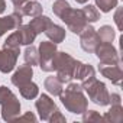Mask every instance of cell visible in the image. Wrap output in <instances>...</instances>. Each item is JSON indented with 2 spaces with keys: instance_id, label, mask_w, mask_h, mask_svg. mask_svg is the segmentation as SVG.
<instances>
[{
  "instance_id": "obj_20",
  "label": "cell",
  "mask_w": 123,
  "mask_h": 123,
  "mask_svg": "<svg viewBox=\"0 0 123 123\" xmlns=\"http://www.w3.org/2000/svg\"><path fill=\"white\" fill-rule=\"evenodd\" d=\"M52 20L48 18V16H42V15H39V16H36V18H33L32 20H31V23H29V26L35 31V33L38 35V33H42V32H45V29L48 28V25L51 23Z\"/></svg>"
},
{
  "instance_id": "obj_27",
  "label": "cell",
  "mask_w": 123,
  "mask_h": 123,
  "mask_svg": "<svg viewBox=\"0 0 123 123\" xmlns=\"http://www.w3.org/2000/svg\"><path fill=\"white\" fill-rule=\"evenodd\" d=\"M22 43H20V36H19V33L15 31L13 33H10L9 36H7V39L5 41V43H3V48H19Z\"/></svg>"
},
{
  "instance_id": "obj_9",
  "label": "cell",
  "mask_w": 123,
  "mask_h": 123,
  "mask_svg": "<svg viewBox=\"0 0 123 123\" xmlns=\"http://www.w3.org/2000/svg\"><path fill=\"white\" fill-rule=\"evenodd\" d=\"M19 56V48H3L0 49V71L3 74L10 73L16 67Z\"/></svg>"
},
{
  "instance_id": "obj_30",
  "label": "cell",
  "mask_w": 123,
  "mask_h": 123,
  "mask_svg": "<svg viewBox=\"0 0 123 123\" xmlns=\"http://www.w3.org/2000/svg\"><path fill=\"white\" fill-rule=\"evenodd\" d=\"M122 12H123L122 7H117V10H116V13H114V22H116L119 31L123 29V23H122Z\"/></svg>"
},
{
  "instance_id": "obj_28",
  "label": "cell",
  "mask_w": 123,
  "mask_h": 123,
  "mask_svg": "<svg viewBox=\"0 0 123 123\" xmlns=\"http://www.w3.org/2000/svg\"><path fill=\"white\" fill-rule=\"evenodd\" d=\"M81 114H83V122H100V120H103V116L100 113H97L96 110H86Z\"/></svg>"
},
{
  "instance_id": "obj_6",
  "label": "cell",
  "mask_w": 123,
  "mask_h": 123,
  "mask_svg": "<svg viewBox=\"0 0 123 123\" xmlns=\"http://www.w3.org/2000/svg\"><path fill=\"white\" fill-rule=\"evenodd\" d=\"M38 52H39V64L38 65L41 67V70L45 71V73L54 71L52 70V59H54L55 54L58 52L56 43H54L51 41L49 42L48 41H43V42H41Z\"/></svg>"
},
{
  "instance_id": "obj_32",
  "label": "cell",
  "mask_w": 123,
  "mask_h": 123,
  "mask_svg": "<svg viewBox=\"0 0 123 123\" xmlns=\"http://www.w3.org/2000/svg\"><path fill=\"white\" fill-rule=\"evenodd\" d=\"M15 120H32V122H35V120H36V117H35V114H33V113L28 111V113H25L23 116H18Z\"/></svg>"
},
{
  "instance_id": "obj_3",
  "label": "cell",
  "mask_w": 123,
  "mask_h": 123,
  "mask_svg": "<svg viewBox=\"0 0 123 123\" xmlns=\"http://www.w3.org/2000/svg\"><path fill=\"white\" fill-rule=\"evenodd\" d=\"M0 106H2V117L6 122H13L20 114V103L13 91L5 86L0 87Z\"/></svg>"
},
{
  "instance_id": "obj_34",
  "label": "cell",
  "mask_w": 123,
  "mask_h": 123,
  "mask_svg": "<svg viewBox=\"0 0 123 123\" xmlns=\"http://www.w3.org/2000/svg\"><path fill=\"white\" fill-rule=\"evenodd\" d=\"M75 2H77V3H80V5H84V3H87V2H88V0H75Z\"/></svg>"
},
{
  "instance_id": "obj_15",
  "label": "cell",
  "mask_w": 123,
  "mask_h": 123,
  "mask_svg": "<svg viewBox=\"0 0 123 123\" xmlns=\"http://www.w3.org/2000/svg\"><path fill=\"white\" fill-rule=\"evenodd\" d=\"M43 33H45V35L48 36V39H49L51 42H54V43H61V42L65 39V29H64L62 26L54 23V22H51V23L48 25V28L45 29Z\"/></svg>"
},
{
  "instance_id": "obj_29",
  "label": "cell",
  "mask_w": 123,
  "mask_h": 123,
  "mask_svg": "<svg viewBox=\"0 0 123 123\" xmlns=\"http://www.w3.org/2000/svg\"><path fill=\"white\" fill-rule=\"evenodd\" d=\"M48 122H52V123H56V122H61V123H64V122H67V119H65V116L61 113L59 110H56L52 116H51V119L48 120Z\"/></svg>"
},
{
  "instance_id": "obj_13",
  "label": "cell",
  "mask_w": 123,
  "mask_h": 123,
  "mask_svg": "<svg viewBox=\"0 0 123 123\" xmlns=\"http://www.w3.org/2000/svg\"><path fill=\"white\" fill-rule=\"evenodd\" d=\"M22 13L18 12L15 9V12L9 16H5V18H0V38H2L7 31H13L16 28H19L22 25Z\"/></svg>"
},
{
  "instance_id": "obj_1",
  "label": "cell",
  "mask_w": 123,
  "mask_h": 123,
  "mask_svg": "<svg viewBox=\"0 0 123 123\" xmlns=\"http://www.w3.org/2000/svg\"><path fill=\"white\" fill-rule=\"evenodd\" d=\"M59 100L70 113L74 114H81L88 107V100L83 93V87L77 83H70L67 88H62Z\"/></svg>"
},
{
  "instance_id": "obj_12",
  "label": "cell",
  "mask_w": 123,
  "mask_h": 123,
  "mask_svg": "<svg viewBox=\"0 0 123 123\" xmlns=\"http://www.w3.org/2000/svg\"><path fill=\"white\" fill-rule=\"evenodd\" d=\"M98 71H100V74H101L103 77H106L107 80H110L113 84L120 86L122 77H123L120 64H103V62H100Z\"/></svg>"
},
{
  "instance_id": "obj_22",
  "label": "cell",
  "mask_w": 123,
  "mask_h": 123,
  "mask_svg": "<svg viewBox=\"0 0 123 123\" xmlns=\"http://www.w3.org/2000/svg\"><path fill=\"white\" fill-rule=\"evenodd\" d=\"M19 91H20V96H22L23 98H26V100H33V98L38 97V94H39V87H38L35 83L29 81L28 84L19 87Z\"/></svg>"
},
{
  "instance_id": "obj_10",
  "label": "cell",
  "mask_w": 123,
  "mask_h": 123,
  "mask_svg": "<svg viewBox=\"0 0 123 123\" xmlns=\"http://www.w3.org/2000/svg\"><path fill=\"white\" fill-rule=\"evenodd\" d=\"M35 107H36V110L39 113V117L42 120H45V122H48L51 119V116L58 110V107L54 103V100L49 96H46V94H41L39 96V98L35 103Z\"/></svg>"
},
{
  "instance_id": "obj_16",
  "label": "cell",
  "mask_w": 123,
  "mask_h": 123,
  "mask_svg": "<svg viewBox=\"0 0 123 123\" xmlns=\"http://www.w3.org/2000/svg\"><path fill=\"white\" fill-rule=\"evenodd\" d=\"M16 10L18 12H20L22 13V16H31V18H36V16H39V15H42V6L38 3V2H28L26 3H23L20 7H16Z\"/></svg>"
},
{
  "instance_id": "obj_2",
  "label": "cell",
  "mask_w": 123,
  "mask_h": 123,
  "mask_svg": "<svg viewBox=\"0 0 123 123\" xmlns=\"http://www.w3.org/2000/svg\"><path fill=\"white\" fill-rule=\"evenodd\" d=\"M80 64V61H77L75 58H73L70 54L67 52H56L54 59H52V70L56 71V77L58 80L65 84L70 83L74 77V71L75 67Z\"/></svg>"
},
{
  "instance_id": "obj_8",
  "label": "cell",
  "mask_w": 123,
  "mask_h": 123,
  "mask_svg": "<svg viewBox=\"0 0 123 123\" xmlns=\"http://www.w3.org/2000/svg\"><path fill=\"white\" fill-rule=\"evenodd\" d=\"M100 42L101 41L98 38L97 31L93 26H90V25H87L86 29L80 33V45L88 54H94V51H96V48L98 46Z\"/></svg>"
},
{
  "instance_id": "obj_18",
  "label": "cell",
  "mask_w": 123,
  "mask_h": 123,
  "mask_svg": "<svg viewBox=\"0 0 123 123\" xmlns=\"http://www.w3.org/2000/svg\"><path fill=\"white\" fill-rule=\"evenodd\" d=\"M43 87H45V90H46L51 96H59L61 91H62V83L58 80L56 75L48 77V78L45 80V83H43Z\"/></svg>"
},
{
  "instance_id": "obj_21",
  "label": "cell",
  "mask_w": 123,
  "mask_h": 123,
  "mask_svg": "<svg viewBox=\"0 0 123 123\" xmlns=\"http://www.w3.org/2000/svg\"><path fill=\"white\" fill-rule=\"evenodd\" d=\"M23 58H25V62L31 67L38 65L39 64V52L38 48H35L33 45H26V49L23 52Z\"/></svg>"
},
{
  "instance_id": "obj_14",
  "label": "cell",
  "mask_w": 123,
  "mask_h": 123,
  "mask_svg": "<svg viewBox=\"0 0 123 123\" xmlns=\"http://www.w3.org/2000/svg\"><path fill=\"white\" fill-rule=\"evenodd\" d=\"M32 75H33V70L31 65H28V64L20 65L12 75V84L16 87H22V86L28 84L29 81H32Z\"/></svg>"
},
{
  "instance_id": "obj_26",
  "label": "cell",
  "mask_w": 123,
  "mask_h": 123,
  "mask_svg": "<svg viewBox=\"0 0 123 123\" xmlns=\"http://www.w3.org/2000/svg\"><path fill=\"white\" fill-rule=\"evenodd\" d=\"M68 7H70V3L67 2V0H56V2H54V5H52V12L58 18H61Z\"/></svg>"
},
{
  "instance_id": "obj_31",
  "label": "cell",
  "mask_w": 123,
  "mask_h": 123,
  "mask_svg": "<svg viewBox=\"0 0 123 123\" xmlns=\"http://www.w3.org/2000/svg\"><path fill=\"white\" fill-rule=\"evenodd\" d=\"M120 103H122V100L117 93H111L109 96V104H120Z\"/></svg>"
},
{
  "instance_id": "obj_23",
  "label": "cell",
  "mask_w": 123,
  "mask_h": 123,
  "mask_svg": "<svg viewBox=\"0 0 123 123\" xmlns=\"http://www.w3.org/2000/svg\"><path fill=\"white\" fill-rule=\"evenodd\" d=\"M81 12H83L84 18H86L87 23H94V22H97V20L100 19V12H98L97 7L93 6V5H87V6H84V7L81 9Z\"/></svg>"
},
{
  "instance_id": "obj_7",
  "label": "cell",
  "mask_w": 123,
  "mask_h": 123,
  "mask_svg": "<svg viewBox=\"0 0 123 123\" xmlns=\"http://www.w3.org/2000/svg\"><path fill=\"white\" fill-rule=\"evenodd\" d=\"M94 54L103 64H120V56L117 49L111 45V42H100L96 48Z\"/></svg>"
},
{
  "instance_id": "obj_24",
  "label": "cell",
  "mask_w": 123,
  "mask_h": 123,
  "mask_svg": "<svg viewBox=\"0 0 123 123\" xmlns=\"http://www.w3.org/2000/svg\"><path fill=\"white\" fill-rule=\"evenodd\" d=\"M97 33H98V38H100L101 42H113V39H114V36H116L114 29H113L111 26H109V25L101 26Z\"/></svg>"
},
{
  "instance_id": "obj_17",
  "label": "cell",
  "mask_w": 123,
  "mask_h": 123,
  "mask_svg": "<svg viewBox=\"0 0 123 123\" xmlns=\"http://www.w3.org/2000/svg\"><path fill=\"white\" fill-rule=\"evenodd\" d=\"M16 32H18L19 36H20V43H22V45H32V42H33L35 38H36V33H35V31L29 26V23H28V25H20L19 28H16Z\"/></svg>"
},
{
  "instance_id": "obj_11",
  "label": "cell",
  "mask_w": 123,
  "mask_h": 123,
  "mask_svg": "<svg viewBox=\"0 0 123 123\" xmlns=\"http://www.w3.org/2000/svg\"><path fill=\"white\" fill-rule=\"evenodd\" d=\"M73 78L78 80L80 81V86L84 88L86 86H88L90 83H93L96 80V71H94V68L90 64L80 62L75 67V71H74V77Z\"/></svg>"
},
{
  "instance_id": "obj_4",
  "label": "cell",
  "mask_w": 123,
  "mask_h": 123,
  "mask_svg": "<svg viewBox=\"0 0 123 123\" xmlns=\"http://www.w3.org/2000/svg\"><path fill=\"white\" fill-rule=\"evenodd\" d=\"M59 19L67 25L68 31H71L75 35H80L86 29V26L88 25L84 15H83V12H81V9H73L71 6L64 12V15Z\"/></svg>"
},
{
  "instance_id": "obj_5",
  "label": "cell",
  "mask_w": 123,
  "mask_h": 123,
  "mask_svg": "<svg viewBox=\"0 0 123 123\" xmlns=\"http://www.w3.org/2000/svg\"><path fill=\"white\" fill-rule=\"evenodd\" d=\"M83 90L87 91L88 98H90L94 104H97V106H100V107L109 106V96H110V93L107 91L104 83H101V81H98V80L96 78L93 83H90L88 86H86Z\"/></svg>"
},
{
  "instance_id": "obj_25",
  "label": "cell",
  "mask_w": 123,
  "mask_h": 123,
  "mask_svg": "<svg viewBox=\"0 0 123 123\" xmlns=\"http://www.w3.org/2000/svg\"><path fill=\"white\" fill-rule=\"evenodd\" d=\"M117 3L119 0H96V6L100 9V12H104V13L117 7Z\"/></svg>"
},
{
  "instance_id": "obj_19",
  "label": "cell",
  "mask_w": 123,
  "mask_h": 123,
  "mask_svg": "<svg viewBox=\"0 0 123 123\" xmlns=\"http://www.w3.org/2000/svg\"><path fill=\"white\" fill-rule=\"evenodd\" d=\"M103 120L111 123H122L123 120V107L122 104H111L110 110L103 116Z\"/></svg>"
},
{
  "instance_id": "obj_33",
  "label": "cell",
  "mask_w": 123,
  "mask_h": 123,
  "mask_svg": "<svg viewBox=\"0 0 123 123\" xmlns=\"http://www.w3.org/2000/svg\"><path fill=\"white\" fill-rule=\"evenodd\" d=\"M5 10H6V2L5 0H0V15H2Z\"/></svg>"
}]
</instances>
